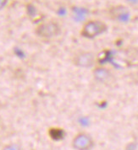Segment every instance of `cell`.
Masks as SVG:
<instances>
[{"mask_svg": "<svg viewBox=\"0 0 138 150\" xmlns=\"http://www.w3.org/2000/svg\"><path fill=\"white\" fill-rule=\"evenodd\" d=\"M93 78L99 83H105L109 81L112 77V73L109 68L105 67H97L93 70Z\"/></svg>", "mask_w": 138, "mask_h": 150, "instance_id": "6", "label": "cell"}, {"mask_svg": "<svg viewBox=\"0 0 138 150\" xmlns=\"http://www.w3.org/2000/svg\"><path fill=\"white\" fill-rule=\"evenodd\" d=\"M87 11L82 8H77L75 9V14H76V17L79 21L83 20L85 18V16L87 15Z\"/></svg>", "mask_w": 138, "mask_h": 150, "instance_id": "8", "label": "cell"}, {"mask_svg": "<svg viewBox=\"0 0 138 150\" xmlns=\"http://www.w3.org/2000/svg\"><path fill=\"white\" fill-rule=\"evenodd\" d=\"M129 3H131L132 4H137L138 3V0H127Z\"/></svg>", "mask_w": 138, "mask_h": 150, "instance_id": "11", "label": "cell"}, {"mask_svg": "<svg viewBox=\"0 0 138 150\" xmlns=\"http://www.w3.org/2000/svg\"><path fill=\"white\" fill-rule=\"evenodd\" d=\"M110 14L112 15V17L114 20L119 21V22L126 23V22L130 21V17H131L130 12L124 6L114 7L111 9Z\"/></svg>", "mask_w": 138, "mask_h": 150, "instance_id": "5", "label": "cell"}, {"mask_svg": "<svg viewBox=\"0 0 138 150\" xmlns=\"http://www.w3.org/2000/svg\"><path fill=\"white\" fill-rule=\"evenodd\" d=\"M72 146L76 150H91L94 146V141L88 134L80 133L74 137Z\"/></svg>", "mask_w": 138, "mask_h": 150, "instance_id": "4", "label": "cell"}, {"mask_svg": "<svg viewBox=\"0 0 138 150\" xmlns=\"http://www.w3.org/2000/svg\"><path fill=\"white\" fill-rule=\"evenodd\" d=\"M60 26L54 21H49L39 25L36 29V34L41 38H53L60 33Z\"/></svg>", "mask_w": 138, "mask_h": 150, "instance_id": "2", "label": "cell"}, {"mask_svg": "<svg viewBox=\"0 0 138 150\" xmlns=\"http://www.w3.org/2000/svg\"><path fill=\"white\" fill-rule=\"evenodd\" d=\"M96 61L95 55L90 52H81L77 54L74 55L72 58L73 64L81 68H92Z\"/></svg>", "mask_w": 138, "mask_h": 150, "instance_id": "3", "label": "cell"}, {"mask_svg": "<svg viewBox=\"0 0 138 150\" xmlns=\"http://www.w3.org/2000/svg\"><path fill=\"white\" fill-rule=\"evenodd\" d=\"M3 150H19L18 147L14 144H10V145H8L6 147L4 148Z\"/></svg>", "mask_w": 138, "mask_h": 150, "instance_id": "9", "label": "cell"}, {"mask_svg": "<svg viewBox=\"0 0 138 150\" xmlns=\"http://www.w3.org/2000/svg\"><path fill=\"white\" fill-rule=\"evenodd\" d=\"M106 30L107 25L105 23L100 21H91L84 25L81 34L83 37L93 39L104 33Z\"/></svg>", "mask_w": 138, "mask_h": 150, "instance_id": "1", "label": "cell"}, {"mask_svg": "<svg viewBox=\"0 0 138 150\" xmlns=\"http://www.w3.org/2000/svg\"><path fill=\"white\" fill-rule=\"evenodd\" d=\"M49 134L51 137L54 140H61L64 136V132L62 129H59V128H52L49 131Z\"/></svg>", "mask_w": 138, "mask_h": 150, "instance_id": "7", "label": "cell"}, {"mask_svg": "<svg viewBox=\"0 0 138 150\" xmlns=\"http://www.w3.org/2000/svg\"><path fill=\"white\" fill-rule=\"evenodd\" d=\"M7 2L8 0H0V9L5 7V5L7 4Z\"/></svg>", "mask_w": 138, "mask_h": 150, "instance_id": "10", "label": "cell"}]
</instances>
